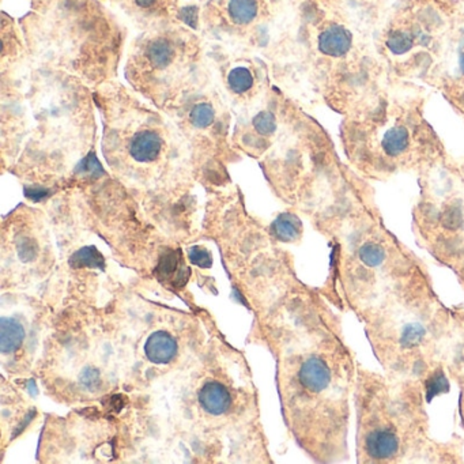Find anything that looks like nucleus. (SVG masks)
Masks as SVG:
<instances>
[{
  "instance_id": "obj_1",
  "label": "nucleus",
  "mask_w": 464,
  "mask_h": 464,
  "mask_svg": "<svg viewBox=\"0 0 464 464\" xmlns=\"http://www.w3.org/2000/svg\"><path fill=\"white\" fill-rule=\"evenodd\" d=\"M420 383L357 369V458L360 463H407L428 458L429 422Z\"/></svg>"
},
{
  "instance_id": "obj_2",
  "label": "nucleus",
  "mask_w": 464,
  "mask_h": 464,
  "mask_svg": "<svg viewBox=\"0 0 464 464\" xmlns=\"http://www.w3.org/2000/svg\"><path fill=\"white\" fill-rule=\"evenodd\" d=\"M162 139L154 131H142L131 139V157L138 162H151L160 156Z\"/></svg>"
},
{
  "instance_id": "obj_3",
  "label": "nucleus",
  "mask_w": 464,
  "mask_h": 464,
  "mask_svg": "<svg viewBox=\"0 0 464 464\" xmlns=\"http://www.w3.org/2000/svg\"><path fill=\"white\" fill-rule=\"evenodd\" d=\"M199 402L208 414L221 415L231 406L232 398L228 388L218 381L206 383L199 392Z\"/></svg>"
},
{
  "instance_id": "obj_4",
  "label": "nucleus",
  "mask_w": 464,
  "mask_h": 464,
  "mask_svg": "<svg viewBox=\"0 0 464 464\" xmlns=\"http://www.w3.org/2000/svg\"><path fill=\"white\" fill-rule=\"evenodd\" d=\"M145 353L151 363H169L177 354V343L171 335L157 331L147 338Z\"/></svg>"
},
{
  "instance_id": "obj_5",
  "label": "nucleus",
  "mask_w": 464,
  "mask_h": 464,
  "mask_svg": "<svg viewBox=\"0 0 464 464\" xmlns=\"http://www.w3.org/2000/svg\"><path fill=\"white\" fill-rule=\"evenodd\" d=\"M351 46V34L343 26H330L319 37V49L328 56L341 58Z\"/></svg>"
},
{
  "instance_id": "obj_6",
  "label": "nucleus",
  "mask_w": 464,
  "mask_h": 464,
  "mask_svg": "<svg viewBox=\"0 0 464 464\" xmlns=\"http://www.w3.org/2000/svg\"><path fill=\"white\" fill-rule=\"evenodd\" d=\"M25 330L19 321L9 318L0 320V348L1 353L9 354L22 345Z\"/></svg>"
},
{
  "instance_id": "obj_7",
  "label": "nucleus",
  "mask_w": 464,
  "mask_h": 464,
  "mask_svg": "<svg viewBox=\"0 0 464 464\" xmlns=\"http://www.w3.org/2000/svg\"><path fill=\"white\" fill-rule=\"evenodd\" d=\"M173 56V45L165 39H156L146 46V58L154 69L169 66Z\"/></svg>"
},
{
  "instance_id": "obj_8",
  "label": "nucleus",
  "mask_w": 464,
  "mask_h": 464,
  "mask_svg": "<svg viewBox=\"0 0 464 464\" xmlns=\"http://www.w3.org/2000/svg\"><path fill=\"white\" fill-rule=\"evenodd\" d=\"M408 141H410L408 131L403 127H395L385 133L383 143H381L383 151L390 158L399 157V156L405 154V151L408 147Z\"/></svg>"
},
{
  "instance_id": "obj_9",
  "label": "nucleus",
  "mask_w": 464,
  "mask_h": 464,
  "mask_svg": "<svg viewBox=\"0 0 464 464\" xmlns=\"http://www.w3.org/2000/svg\"><path fill=\"white\" fill-rule=\"evenodd\" d=\"M258 9L256 0H229L228 6L229 16L237 25L251 24L258 15Z\"/></svg>"
},
{
  "instance_id": "obj_10",
  "label": "nucleus",
  "mask_w": 464,
  "mask_h": 464,
  "mask_svg": "<svg viewBox=\"0 0 464 464\" xmlns=\"http://www.w3.org/2000/svg\"><path fill=\"white\" fill-rule=\"evenodd\" d=\"M301 231V223L296 217L291 214H283L276 218V222L273 223V232L276 234V238L281 241H293L298 237Z\"/></svg>"
},
{
  "instance_id": "obj_11",
  "label": "nucleus",
  "mask_w": 464,
  "mask_h": 464,
  "mask_svg": "<svg viewBox=\"0 0 464 464\" xmlns=\"http://www.w3.org/2000/svg\"><path fill=\"white\" fill-rule=\"evenodd\" d=\"M228 84L234 93H246L253 86V75L246 67H237L229 73Z\"/></svg>"
},
{
  "instance_id": "obj_12",
  "label": "nucleus",
  "mask_w": 464,
  "mask_h": 464,
  "mask_svg": "<svg viewBox=\"0 0 464 464\" xmlns=\"http://www.w3.org/2000/svg\"><path fill=\"white\" fill-rule=\"evenodd\" d=\"M74 267H104V259L94 247L84 248L78 251L73 258Z\"/></svg>"
},
{
  "instance_id": "obj_13",
  "label": "nucleus",
  "mask_w": 464,
  "mask_h": 464,
  "mask_svg": "<svg viewBox=\"0 0 464 464\" xmlns=\"http://www.w3.org/2000/svg\"><path fill=\"white\" fill-rule=\"evenodd\" d=\"M387 46L396 55L406 54L413 46V37L406 31H393L387 40Z\"/></svg>"
},
{
  "instance_id": "obj_14",
  "label": "nucleus",
  "mask_w": 464,
  "mask_h": 464,
  "mask_svg": "<svg viewBox=\"0 0 464 464\" xmlns=\"http://www.w3.org/2000/svg\"><path fill=\"white\" fill-rule=\"evenodd\" d=\"M216 117L214 109L207 105V104H199L196 105L192 112H191V121L198 127V128H206L208 127Z\"/></svg>"
},
{
  "instance_id": "obj_15",
  "label": "nucleus",
  "mask_w": 464,
  "mask_h": 464,
  "mask_svg": "<svg viewBox=\"0 0 464 464\" xmlns=\"http://www.w3.org/2000/svg\"><path fill=\"white\" fill-rule=\"evenodd\" d=\"M253 127L261 135H271L276 128V118L270 112H261L253 118Z\"/></svg>"
},
{
  "instance_id": "obj_16",
  "label": "nucleus",
  "mask_w": 464,
  "mask_h": 464,
  "mask_svg": "<svg viewBox=\"0 0 464 464\" xmlns=\"http://www.w3.org/2000/svg\"><path fill=\"white\" fill-rule=\"evenodd\" d=\"M189 261H192L193 264L202 267V268L211 266L210 253L206 249H202V248H192L189 251Z\"/></svg>"
},
{
  "instance_id": "obj_17",
  "label": "nucleus",
  "mask_w": 464,
  "mask_h": 464,
  "mask_svg": "<svg viewBox=\"0 0 464 464\" xmlns=\"http://www.w3.org/2000/svg\"><path fill=\"white\" fill-rule=\"evenodd\" d=\"M177 267V256L176 253H168L166 256H163V259L161 261L160 267H158V274L163 276H169Z\"/></svg>"
},
{
  "instance_id": "obj_18",
  "label": "nucleus",
  "mask_w": 464,
  "mask_h": 464,
  "mask_svg": "<svg viewBox=\"0 0 464 464\" xmlns=\"http://www.w3.org/2000/svg\"><path fill=\"white\" fill-rule=\"evenodd\" d=\"M156 1H157V0H135V3H136L139 7H142V9H148V7H151Z\"/></svg>"
},
{
  "instance_id": "obj_19",
  "label": "nucleus",
  "mask_w": 464,
  "mask_h": 464,
  "mask_svg": "<svg viewBox=\"0 0 464 464\" xmlns=\"http://www.w3.org/2000/svg\"><path fill=\"white\" fill-rule=\"evenodd\" d=\"M460 67H462V71L464 74V55L462 56V60H460Z\"/></svg>"
}]
</instances>
